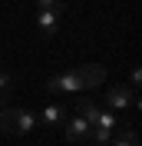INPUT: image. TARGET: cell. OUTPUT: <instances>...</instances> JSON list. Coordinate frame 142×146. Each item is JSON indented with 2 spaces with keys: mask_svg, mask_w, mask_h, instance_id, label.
Masks as SVG:
<instances>
[{
  "mask_svg": "<svg viewBox=\"0 0 142 146\" xmlns=\"http://www.w3.org/2000/svg\"><path fill=\"white\" fill-rule=\"evenodd\" d=\"M76 113L86 119L89 126H99V129H119V116H116L112 110H106V106H96L89 96H83V100L76 103Z\"/></svg>",
  "mask_w": 142,
  "mask_h": 146,
  "instance_id": "1",
  "label": "cell"
},
{
  "mask_svg": "<svg viewBox=\"0 0 142 146\" xmlns=\"http://www.w3.org/2000/svg\"><path fill=\"white\" fill-rule=\"evenodd\" d=\"M36 123H40V119H36L33 110H3V113H0V129H3V133L30 136Z\"/></svg>",
  "mask_w": 142,
  "mask_h": 146,
  "instance_id": "2",
  "label": "cell"
},
{
  "mask_svg": "<svg viewBox=\"0 0 142 146\" xmlns=\"http://www.w3.org/2000/svg\"><path fill=\"white\" fill-rule=\"evenodd\" d=\"M63 133H66V139H76V143H89L93 139V126L80 113H70V116L63 119Z\"/></svg>",
  "mask_w": 142,
  "mask_h": 146,
  "instance_id": "3",
  "label": "cell"
},
{
  "mask_svg": "<svg viewBox=\"0 0 142 146\" xmlns=\"http://www.w3.org/2000/svg\"><path fill=\"white\" fill-rule=\"evenodd\" d=\"M135 90H129V86H122V83H119V86H112V90H106V110H132L135 106Z\"/></svg>",
  "mask_w": 142,
  "mask_h": 146,
  "instance_id": "4",
  "label": "cell"
},
{
  "mask_svg": "<svg viewBox=\"0 0 142 146\" xmlns=\"http://www.w3.org/2000/svg\"><path fill=\"white\" fill-rule=\"evenodd\" d=\"M80 76H83V90H96V86L106 83V66L86 63V66H80Z\"/></svg>",
  "mask_w": 142,
  "mask_h": 146,
  "instance_id": "5",
  "label": "cell"
},
{
  "mask_svg": "<svg viewBox=\"0 0 142 146\" xmlns=\"http://www.w3.org/2000/svg\"><path fill=\"white\" fill-rule=\"evenodd\" d=\"M66 116H70V106H66V103H50V106H43V113L36 119H43L46 126H63Z\"/></svg>",
  "mask_w": 142,
  "mask_h": 146,
  "instance_id": "6",
  "label": "cell"
},
{
  "mask_svg": "<svg viewBox=\"0 0 142 146\" xmlns=\"http://www.w3.org/2000/svg\"><path fill=\"white\" fill-rule=\"evenodd\" d=\"M83 90V76L80 70H66L56 76V93H80Z\"/></svg>",
  "mask_w": 142,
  "mask_h": 146,
  "instance_id": "7",
  "label": "cell"
},
{
  "mask_svg": "<svg viewBox=\"0 0 142 146\" xmlns=\"http://www.w3.org/2000/svg\"><path fill=\"white\" fill-rule=\"evenodd\" d=\"M36 27H40V33H43V36H53L56 30H60V13L40 10V13H36Z\"/></svg>",
  "mask_w": 142,
  "mask_h": 146,
  "instance_id": "8",
  "label": "cell"
},
{
  "mask_svg": "<svg viewBox=\"0 0 142 146\" xmlns=\"http://www.w3.org/2000/svg\"><path fill=\"white\" fill-rule=\"evenodd\" d=\"M109 146H139V136H135V129H122V133L112 136Z\"/></svg>",
  "mask_w": 142,
  "mask_h": 146,
  "instance_id": "9",
  "label": "cell"
},
{
  "mask_svg": "<svg viewBox=\"0 0 142 146\" xmlns=\"http://www.w3.org/2000/svg\"><path fill=\"white\" fill-rule=\"evenodd\" d=\"M13 73H0V106L7 103V96H10V90H13Z\"/></svg>",
  "mask_w": 142,
  "mask_h": 146,
  "instance_id": "10",
  "label": "cell"
},
{
  "mask_svg": "<svg viewBox=\"0 0 142 146\" xmlns=\"http://www.w3.org/2000/svg\"><path fill=\"white\" fill-rule=\"evenodd\" d=\"M36 7H40V10H50V13H60V17H63V10H70L63 0H36Z\"/></svg>",
  "mask_w": 142,
  "mask_h": 146,
  "instance_id": "11",
  "label": "cell"
},
{
  "mask_svg": "<svg viewBox=\"0 0 142 146\" xmlns=\"http://www.w3.org/2000/svg\"><path fill=\"white\" fill-rule=\"evenodd\" d=\"M142 86V73H139V66H135L132 73H129V90H139Z\"/></svg>",
  "mask_w": 142,
  "mask_h": 146,
  "instance_id": "12",
  "label": "cell"
}]
</instances>
